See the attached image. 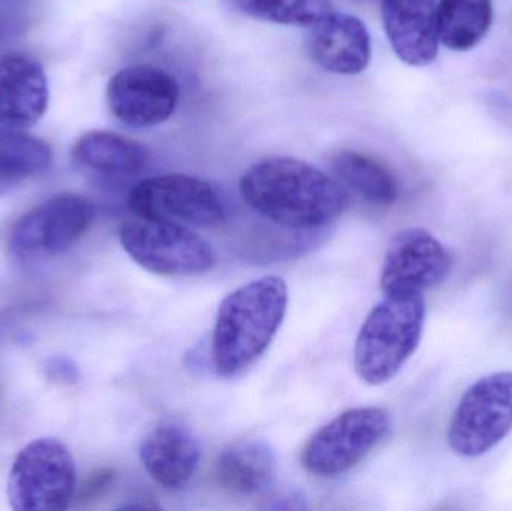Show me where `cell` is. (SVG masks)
<instances>
[{
	"label": "cell",
	"instance_id": "cell-15",
	"mask_svg": "<svg viewBox=\"0 0 512 511\" xmlns=\"http://www.w3.org/2000/svg\"><path fill=\"white\" fill-rule=\"evenodd\" d=\"M140 458L158 485L180 489L194 477L200 465V441L183 423H159L141 443Z\"/></svg>",
	"mask_w": 512,
	"mask_h": 511
},
{
	"label": "cell",
	"instance_id": "cell-21",
	"mask_svg": "<svg viewBox=\"0 0 512 511\" xmlns=\"http://www.w3.org/2000/svg\"><path fill=\"white\" fill-rule=\"evenodd\" d=\"M234 3L251 17L285 26L313 27L334 11L330 0H234Z\"/></svg>",
	"mask_w": 512,
	"mask_h": 511
},
{
	"label": "cell",
	"instance_id": "cell-16",
	"mask_svg": "<svg viewBox=\"0 0 512 511\" xmlns=\"http://www.w3.org/2000/svg\"><path fill=\"white\" fill-rule=\"evenodd\" d=\"M72 158L93 173L129 177L146 168L150 153L140 141L125 135L111 131H89L74 144Z\"/></svg>",
	"mask_w": 512,
	"mask_h": 511
},
{
	"label": "cell",
	"instance_id": "cell-4",
	"mask_svg": "<svg viewBox=\"0 0 512 511\" xmlns=\"http://www.w3.org/2000/svg\"><path fill=\"white\" fill-rule=\"evenodd\" d=\"M77 485L74 458L56 438L27 444L8 477L9 506L15 511H62L71 504Z\"/></svg>",
	"mask_w": 512,
	"mask_h": 511
},
{
	"label": "cell",
	"instance_id": "cell-24",
	"mask_svg": "<svg viewBox=\"0 0 512 511\" xmlns=\"http://www.w3.org/2000/svg\"><path fill=\"white\" fill-rule=\"evenodd\" d=\"M361 2H375V0H361Z\"/></svg>",
	"mask_w": 512,
	"mask_h": 511
},
{
	"label": "cell",
	"instance_id": "cell-18",
	"mask_svg": "<svg viewBox=\"0 0 512 511\" xmlns=\"http://www.w3.org/2000/svg\"><path fill=\"white\" fill-rule=\"evenodd\" d=\"M53 164L50 144L23 129L0 126V195L47 173Z\"/></svg>",
	"mask_w": 512,
	"mask_h": 511
},
{
	"label": "cell",
	"instance_id": "cell-19",
	"mask_svg": "<svg viewBox=\"0 0 512 511\" xmlns=\"http://www.w3.org/2000/svg\"><path fill=\"white\" fill-rule=\"evenodd\" d=\"M331 167L337 179L373 206L390 207L399 198L397 177L373 156L357 150H339L331 158Z\"/></svg>",
	"mask_w": 512,
	"mask_h": 511
},
{
	"label": "cell",
	"instance_id": "cell-9",
	"mask_svg": "<svg viewBox=\"0 0 512 511\" xmlns=\"http://www.w3.org/2000/svg\"><path fill=\"white\" fill-rule=\"evenodd\" d=\"M512 431V372L487 375L463 395L448 441L463 458H478Z\"/></svg>",
	"mask_w": 512,
	"mask_h": 511
},
{
	"label": "cell",
	"instance_id": "cell-17",
	"mask_svg": "<svg viewBox=\"0 0 512 511\" xmlns=\"http://www.w3.org/2000/svg\"><path fill=\"white\" fill-rule=\"evenodd\" d=\"M277 461L264 440H243L224 450L216 464V477L227 491L256 495L273 486Z\"/></svg>",
	"mask_w": 512,
	"mask_h": 511
},
{
	"label": "cell",
	"instance_id": "cell-11",
	"mask_svg": "<svg viewBox=\"0 0 512 511\" xmlns=\"http://www.w3.org/2000/svg\"><path fill=\"white\" fill-rule=\"evenodd\" d=\"M180 87L176 78L158 66H126L111 77L107 104L120 122L131 128H150L164 123L176 111Z\"/></svg>",
	"mask_w": 512,
	"mask_h": 511
},
{
	"label": "cell",
	"instance_id": "cell-13",
	"mask_svg": "<svg viewBox=\"0 0 512 511\" xmlns=\"http://www.w3.org/2000/svg\"><path fill=\"white\" fill-rule=\"evenodd\" d=\"M50 101L47 75L27 54L0 57V126L24 129L44 117Z\"/></svg>",
	"mask_w": 512,
	"mask_h": 511
},
{
	"label": "cell",
	"instance_id": "cell-2",
	"mask_svg": "<svg viewBox=\"0 0 512 511\" xmlns=\"http://www.w3.org/2000/svg\"><path fill=\"white\" fill-rule=\"evenodd\" d=\"M288 308V287L279 276L255 279L222 300L213 330L212 357L222 377L254 365L270 347Z\"/></svg>",
	"mask_w": 512,
	"mask_h": 511
},
{
	"label": "cell",
	"instance_id": "cell-20",
	"mask_svg": "<svg viewBox=\"0 0 512 511\" xmlns=\"http://www.w3.org/2000/svg\"><path fill=\"white\" fill-rule=\"evenodd\" d=\"M436 23L442 45L453 51L472 50L492 27V0H441Z\"/></svg>",
	"mask_w": 512,
	"mask_h": 511
},
{
	"label": "cell",
	"instance_id": "cell-3",
	"mask_svg": "<svg viewBox=\"0 0 512 511\" xmlns=\"http://www.w3.org/2000/svg\"><path fill=\"white\" fill-rule=\"evenodd\" d=\"M426 320L421 294L388 296L361 326L354 348V368L363 383L381 386L393 380L417 351Z\"/></svg>",
	"mask_w": 512,
	"mask_h": 511
},
{
	"label": "cell",
	"instance_id": "cell-23",
	"mask_svg": "<svg viewBox=\"0 0 512 511\" xmlns=\"http://www.w3.org/2000/svg\"><path fill=\"white\" fill-rule=\"evenodd\" d=\"M113 480L114 471H98V473L93 474L92 479L87 482L86 488H84V497H86L87 500H93V498L99 497V495L104 494V492L110 488Z\"/></svg>",
	"mask_w": 512,
	"mask_h": 511
},
{
	"label": "cell",
	"instance_id": "cell-7",
	"mask_svg": "<svg viewBox=\"0 0 512 511\" xmlns=\"http://www.w3.org/2000/svg\"><path fill=\"white\" fill-rule=\"evenodd\" d=\"M128 206L137 218L185 227L215 228L227 219V209L218 191L206 180L188 174H165L143 180L129 194Z\"/></svg>",
	"mask_w": 512,
	"mask_h": 511
},
{
	"label": "cell",
	"instance_id": "cell-12",
	"mask_svg": "<svg viewBox=\"0 0 512 511\" xmlns=\"http://www.w3.org/2000/svg\"><path fill=\"white\" fill-rule=\"evenodd\" d=\"M307 51L316 65L331 74L357 75L372 59V38L360 18L333 11L312 27Z\"/></svg>",
	"mask_w": 512,
	"mask_h": 511
},
{
	"label": "cell",
	"instance_id": "cell-5",
	"mask_svg": "<svg viewBox=\"0 0 512 511\" xmlns=\"http://www.w3.org/2000/svg\"><path fill=\"white\" fill-rule=\"evenodd\" d=\"M119 237L129 257L156 275H203L216 263L215 251L207 240L174 222L134 219L120 227Z\"/></svg>",
	"mask_w": 512,
	"mask_h": 511
},
{
	"label": "cell",
	"instance_id": "cell-1",
	"mask_svg": "<svg viewBox=\"0 0 512 511\" xmlns=\"http://www.w3.org/2000/svg\"><path fill=\"white\" fill-rule=\"evenodd\" d=\"M240 192L259 215L291 230L325 227L342 215L348 203L337 180L295 158L256 162L243 174Z\"/></svg>",
	"mask_w": 512,
	"mask_h": 511
},
{
	"label": "cell",
	"instance_id": "cell-8",
	"mask_svg": "<svg viewBox=\"0 0 512 511\" xmlns=\"http://www.w3.org/2000/svg\"><path fill=\"white\" fill-rule=\"evenodd\" d=\"M95 219L92 201L59 194L24 213L9 234V249L21 261L47 260L69 251Z\"/></svg>",
	"mask_w": 512,
	"mask_h": 511
},
{
	"label": "cell",
	"instance_id": "cell-22",
	"mask_svg": "<svg viewBox=\"0 0 512 511\" xmlns=\"http://www.w3.org/2000/svg\"><path fill=\"white\" fill-rule=\"evenodd\" d=\"M47 375L50 380L63 384L77 383L78 378H80L77 366L66 357L51 359L47 365Z\"/></svg>",
	"mask_w": 512,
	"mask_h": 511
},
{
	"label": "cell",
	"instance_id": "cell-14",
	"mask_svg": "<svg viewBox=\"0 0 512 511\" xmlns=\"http://www.w3.org/2000/svg\"><path fill=\"white\" fill-rule=\"evenodd\" d=\"M435 0H381L391 48L406 65L427 66L439 53Z\"/></svg>",
	"mask_w": 512,
	"mask_h": 511
},
{
	"label": "cell",
	"instance_id": "cell-6",
	"mask_svg": "<svg viewBox=\"0 0 512 511\" xmlns=\"http://www.w3.org/2000/svg\"><path fill=\"white\" fill-rule=\"evenodd\" d=\"M390 429V413L384 408H352L312 435L301 452V465L316 477L348 473L387 437Z\"/></svg>",
	"mask_w": 512,
	"mask_h": 511
},
{
	"label": "cell",
	"instance_id": "cell-10",
	"mask_svg": "<svg viewBox=\"0 0 512 511\" xmlns=\"http://www.w3.org/2000/svg\"><path fill=\"white\" fill-rule=\"evenodd\" d=\"M450 252L423 228L394 236L385 252L381 287L388 296H414L439 287L450 276Z\"/></svg>",
	"mask_w": 512,
	"mask_h": 511
}]
</instances>
